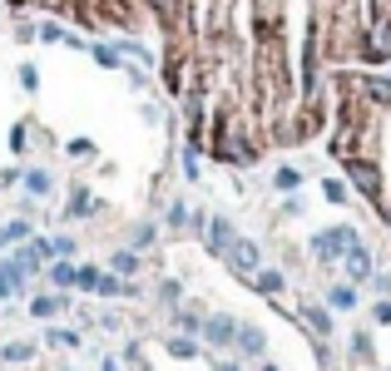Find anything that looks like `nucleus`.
Segmentation results:
<instances>
[{"label":"nucleus","mask_w":391,"mask_h":371,"mask_svg":"<svg viewBox=\"0 0 391 371\" xmlns=\"http://www.w3.org/2000/svg\"><path fill=\"white\" fill-rule=\"evenodd\" d=\"M322 188H327V198H332V203H347V188L337 184V179H327V184H322Z\"/></svg>","instance_id":"obj_24"},{"label":"nucleus","mask_w":391,"mask_h":371,"mask_svg":"<svg viewBox=\"0 0 391 371\" xmlns=\"http://www.w3.org/2000/svg\"><path fill=\"white\" fill-rule=\"evenodd\" d=\"M253 287H258V292H283V273H258Z\"/></svg>","instance_id":"obj_18"},{"label":"nucleus","mask_w":391,"mask_h":371,"mask_svg":"<svg viewBox=\"0 0 391 371\" xmlns=\"http://www.w3.org/2000/svg\"><path fill=\"white\" fill-rule=\"evenodd\" d=\"M0 357H5V362H30V357H35V347H30V342H10Z\"/></svg>","instance_id":"obj_17"},{"label":"nucleus","mask_w":391,"mask_h":371,"mask_svg":"<svg viewBox=\"0 0 391 371\" xmlns=\"http://www.w3.org/2000/svg\"><path fill=\"white\" fill-rule=\"evenodd\" d=\"M50 342H55V347H75L80 337H75V332H50Z\"/></svg>","instance_id":"obj_26"},{"label":"nucleus","mask_w":391,"mask_h":371,"mask_svg":"<svg viewBox=\"0 0 391 371\" xmlns=\"http://www.w3.org/2000/svg\"><path fill=\"white\" fill-rule=\"evenodd\" d=\"M35 35H40L45 45H70V35H65V25H55V20H45V25H40Z\"/></svg>","instance_id":"obj_13"},{"label":"nucleus","mask_w":391,"mask_h":371,"mask_svg":"<svg viewBox=\"0 0 391 371\" xmlns=\"http://www.w3.org/2000/svg\"><path fill=\"white\" fill-rule=\"evenodd\" d=\"M25 238H30V223H25V218L0 223V248H15V243H25Z\"/></svg>","instance_id":"obj_6"},{"label":"nucleus","mask_w":391,"mask_h":371,"mask_svg":"<svg viewBox=\"0 0 391 371\" xmlns=\"http://www.w3.org/2000/svg\"><path fill=\"white\" fill-rule=\"evenodd\" d=\"M20 184H25V193H30V198H45V193H50V174H45V169H30Z\"/></svg>","instance_id":"obj_9"},{"label":"nucleus","mask_w":391,"mask_h":371,"mask_svg":"<svg viewBox=\"0 0 391 371\" xmlns=\"http://www.w3.org/2000/svg\"><path fill=\"white\" fill-rule=\"evenodd\" d=\"M342 258H347V273H352L357 282H362V278H372V258H367V248H362V243H352V248H347Z\"/></svg>","instance_id":"obj_5"},{"label":"nucleus","mask_w":391,"mask_h":371,"mask_svg":"<svg viewBox=\"0 0 391 371\" xmlns=\"http://www.w3.org/2000/svg\"><path fill=\"white\" fill-rule=\"evenodd\" d=\"M85 213H95V198H90L85 188H75V193H70V208H65V218H85Z\"/></svg>","instance_id":"obj_10"},{"label":"nucleus","mask_w":391,"mask_h":371,"mask_svg":"<svg viewBox=\"0 0 391 371\" xmlns=\"http://www.w3.org/2000/svg\"><path fill=\"white\" fill-rule=\"evenodd\" d=\"M273 184H278V188H297L302 179H297V169H278V179H273Z\"/></svg>","instance_id":"obj_23"},{"label":"nucleus","mask_w":391,"mask_h":371,"mask_svg":"<svg viewBox=\"0 0 391 371\" xmlns=\"http://www.w3.org/2000/svg\"><path fill=\"white\" fill-rule=\"evenodd\" d=\"M352 243H357L352 228H332V233H317V238H312V253H317V258H337V253H347Z\"/></svg>","instance_id":"obj_1"},{"label":"nucleus","mask_w":391,"mask_h":371,"mask_svg":"<svg viewBox=\"0 0 391 371\" xmlns=\"http://www.w3.org/2000/svg\"><path fill=\"white\" fill-rule=\"evenodd\" d=\"M99 268H80V278H75V287H85V292H99Z\"/></svg>","instance_id":"obj_19"},{"label":"nucleus","mask_w":391,"mask_h":371,"mask_svg":"<svg viewBox=\"0 0 391 371\" xmlns=\"http://www.w3.org/2000/svg\"><path fill=\"white\" fill-rule=\"evenodd\" d=\"M90 55H95L99 65H109V70H119V45H90Z\"/></svg>","instance_id":"obj_16"},{"label":"nucleus","mask_w":391,"mask_h":371,"mask_svg":"<svg viewBox=\"0 0 391 371\" xmlns=\"http://www.w3.org/2000/svg\"><path fill=\"white\" fill-rule=\"evenodd\" d=\"M238 342H243L248 357H263V332L258 327H238Z\"/></svg>","instance_id":"obj_12"},{"label":"nucleus","mask_w":391,"mask_h":371,"mask_svg":"<svg viewBox=\"0 0 391 371\" xmlns=\"http://www.w3.org/2000/svg\"><path fill=\"white\" fill-rule=\"evenodd\" d=\"M263 371H278V367H263Z\"/></svg>","instance_id":"obj_29"},{"label":"nucleus","mask_w":391,"mask_h":371,"mask_svg":"<svg viewBox=\"0 0 391 371\" xmlns=\"http://www.w3.org/2000/svg\"><path fill=\"white\" fill-rule=\"evenodd\" d=\"M109 268H114L119 278H129V273H139V258H134V253H114V258H109Z\"/></svg>","instance_id":"obj_14"},{"label":"nucleus","mask_w":391,"mask_h":371,"mask_svg":"<svg viewBox=\"0 0 391 371\" xmlns=\"http://www.w3.org/2000/svg\"><path fill=\"white\" fill-rule=\"evenodd\" d=\"M75 278H80V268H70L65 258H60V263H50V282H55V287H75Z\"/></svg>","instance_id":"obj_11"},{"label":"nucleus","mask_w":391,"mask_h":371,"mask_svg":"<svg viewBox=\"0 0 391 371\" xmlns=\"http://www.w3.org/2000/svg\"><path fill=\"white\" fill-rule=\"evenodd\" d=\"M55 312H65V297H60V292H40V297L30 302V317H40V322H50Z\"/></svg>","instance_id":"obj_4"},{"label":"nucleus","mask_w":391,"mask_h":371,"mask_svg":"<svg viewBox=\"0 0 391 371\" xmlns=\"http://www.w3.org/2000/svg\"><path fill=\"white\" fill-rule=\"evenodd\" d=\"M228 243H233V228H228L223 218H213V223H208V248H213V253H228Z\"/></svg>","instance_id":"obj_7"},{"label":"nucleus","mask_w":391,"mask_h":371,"mask_svg":"<svg viewBox=\"0 0 391 371\" xmlns=\"http://www.w3.org/2000/svg\"><path fill=\"white\" fill-rule=\"evenodd\" d=\"M0 297H15V292H10V278H5V268H0Z\"/></svg>","instance_id":"obj_28"},{"label":"nucleus","mask_w":391,"mask_h":371,"mask_svg":"<svg viewBox=\"0 0 391 371\" xmlns=\"http://www.w3.org/2000/svg\"><path fill=\"white\" fill-rule=\"evenodd\" d=\"M302 317H307V322H312V332H322V337H327V332H332V317H327V312H322V307H302Z\"/></svg>","instance_id":"obj_15"},{"label":"nucleus","mask_w":391,"mask_h":371,"mask_svg":"<svg viewBox=\"0 0 391 371\" xmlns=\"http://www.w3.org/2000/svg\"><path fill=\"white\" fill-rule=\"evenodd\" d=\"M25 139H30V124H15V129H10V149L25 154Z\"/></svg>","instance_id":"obj_20"},{"label":"nucleus","mask_w":391,"mask_h":371,"mask_svg":"<svg viewBox=\"0 0 391 371\" xmlns=\"http://www.w3.org/2000/svg\"><path fill=\"white\" fill-rule=\"evenodd\" d=\"M223 258L233 263V273H253V268H258V248H253V243H243V238H233Z\"/></svg>","instance_id":"obj_2"},{"label":"nucleus","mask_w":391,"mask_h":371,"mask_svg":"<svg viewBox=\"0 0 391 371\" xmlns=\"http://www.w3.org/2000/svg\"><path fill=\"white\" fill-rule=\"evenodd\" d=\"M377 322H391V302H377Z\"/></svg>","instance_id":"obj_27"},{"label":"nucleus","mask_w":391,"mask_h":371,"mask_svg":"<svg viewBox=\"0 0 391 371\" xmlns=\"http://www.w3.org/2000/svg\"><path fill=\"white\" fill-rule=\"evenodd\" d=\"M169 352H174V357H198V347L189 342V337H174V342H169Z\"/></svg>","instance_id":"obj_21"},{"label":"nucleus","mask_w":391,"mask_h":371,"mask_svg":"<svg viewBox=\"0 0 391 371\" xmlns=\"http://www.w3.org/2000/svg\"><path fill=\"white\" fill-rule=\"evenodd\" d=\"M203 337H208L213 347H228V342L238 337V327H233L228 317H208V322H203Z\"/></svg>","instance_id":"obj_3"},{"label":"nucleus","mask_w":391,"mask_h":371,"mask_svg":"<svg viewBox=\"0 0 391 371\" xmlns=\"http://www.w3.org/2000/svg\"><path fill=\"white\" fill-rule=\"evenodd\" d=\"M327 302H332L337 312H352V307H357V287H347V282H337V287L327 292Z\"/></svg>","instance_id":"obj_8"},{"label":"nucleus","mask_w":391,"mask_h":371,"mask_svg":"<svg viewBox=\"0 0 391 371\" xmlns=\"http://www.w3.org/2000/svg\"><path fill=\"white\" fill-rule=\"evenodd\" d=\"M20 90H40V75H35V65H20Z\"/></svg>","instance_id":"obj_22"},{"label":"nucleus","mask_w":391,"mask_h":371,"mask_svg":"<svg viewBox=\"0 0 391 371\" xmlns=\"http://www.w3.org/2000/svg\"><path fill=\"white\" fill-rule=\"evenodd\" d=\"M70 154L85 159V154H95V144H90V139H70Z\"/></svg>","instance_id":"obj_25"}]
</instances>
